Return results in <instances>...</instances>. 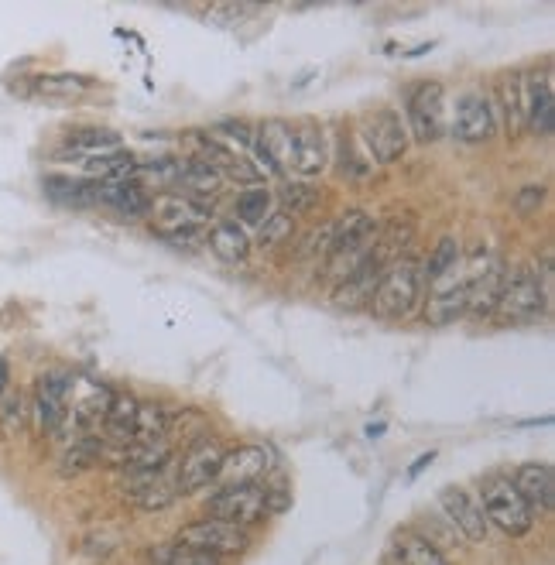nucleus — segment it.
Instances as JSON below:
<instances>
[{
  "label": "nucleus",
  "mask_w": 555,
  "mask_h": 565,
  "mask_svg": "<svg viewBox=\"0 0 555 565\" xmlns=\"http://www.w3.org/2000/svg\"><path fill=\"white\" fill-rule=\"evenodd\" d=\"M326 137L323 127L312 124V120H302V124L292 127V168L302 175V179H312V175L326 172Z\"/></svg>",
  "instance_id": "nucleus-18"
},
{
  "label": "nucleus",
  "mask_w": 555,
  "mask_h": 565,
  "mask_svg": "<svg viewBox=\"0 0 555 565\" xmlns=\"http://www.w3.org/2000/svg\"><path fill=\"white\" fill-rule=\"evenodd\" d=\"M384 429H388V425H384V422H377V425H367V439H377V435H384Z\"/></svg>",
  "instance_id": "nucleus-44"
},
{
  "label": "nucleus",
  "mask_w": 555,
  "mask_h": 565,
  "mask_svg": "<svg viewBox=\"0 0 555 565\" xmlns=\"http://www.w3.org/2000/svg\"><path fill=\"white\" fill-rule=\"evenodd\" d=\"M90 79L83 76H38L35 79V93L42 96H79L90 90Z\"/></svg>",
  "instance_id": "nucleus-39"
},
{
  "label": "nucleus",
  "mask_w": 555,
  "mask_h": 565,
  "mask_svg": "<svg viewBox=\"0 0 555 565\" xmlns=\"http://www.w3.org/2000/svg\"><path fill=\"white\" fill-rule=\"evenodd\" d=\"M148 565H223V559H213V555L192 552V548L182 545H155L148 552Z\"/></svg>",
  "instance_id": "nucleus-35"
},
{
  "label": "nucleus",
  "mask_w": 555,
  "mask_h": 565,
  "mask_svg": "<svg viewBox=\"0 0 555 565\" xmlns=\"http://www.w3.org/2000/svg\"><path fill=\"white\" fill-rule=\"evenodd\" d=\"M319 203H323V196H319L312 185H305V182H285V189H281V213H288L295 220V216H305V213H312Z\"/></svg>",
  "instance_id": "nucleus-36"
},
{
  "label": "nucleus",
  "mask_w": 555,
  "mask_h": 565,
  "mask_svg": "<svg viewBox=\"0 0 555 565\" xmlns=\"http://www.w3.org/2000/svg\"><path fill=\"white\" fill-rule=\"evenodd\" d=\"M268 473H271V452L264 446L247 442V446L223 452L216 483H220V487H244V483H261Z\"/></svg>",
  "instance_id": "nucleus-15"
},
{
  "label": "nucleus",
  "mask_w": 555,
  "mask_h": 565,
  "mask_svg": "<svg viewBox=\"0 0 555 565\" xmlns=\"http://www.w3.org/2000/svg\"><path fill=\"white\" fill-rule=\"evenodd\" d=\"M7 384H11V370H7V363L0 360V398L7 394Z\"/></svg>",
  "instance_id": "nucleus-43"
},
{
  "label": "nucleus",
  "mask_w": 555,
  "mask_h": 565,
  "mask_svg": "<svg viewBox=\"0 0 555 565\" xmlns=\"http://www.w3.org/2000/svg\"><path fill=\"white\" fill-rule=\"evenodd\" d=\"M466 302H470V281H466V257H463L453 271L429 281V295H425V305H422L425 322L436 329L453 326L456 319L466 316Z\"/></svg>",
  "instance_id": "nucleus-6"
},
{
  "label": "nucleus",
  "mask_w": 555,
  "mask_h": 565,
  "mask_svg": "<svg viewBox=\"0 0 555 565\" xmlns=\"http://www.w3.org/2000/svg\"><path fill=\"white\" fill-rule=\"evenodd\" d=\"M209 518L230 521L237 528L261 524L268 514V487L264 483H244V487H220L206 504Z\"/></svg>",
  "instance_id": "nucleus-8"
},
{
  "label": "nucleus",
  "mask_w": 555,
  "mask_h": 565,
  "mask_svg": "<svg viewBox=\"0 0 555 565\" xmlns=\"http://www.w3.org/2000/svg\"><path fill=\"white\" fill-rule=\"evenodd\" d=\"M237 216L247 226H261L271 216V192L268 185H247L237 196Z\"/></svg>",
  "instance_id": "nucleus-33"
},
{
  "label": "nucleus",
  "mask_w": 555,
  "mask_h": 565,
  "mask_svg": "<svg viewBox=\"0 0 555 565\" xmlns=\"http://www.w3.org/2000/svg\"><path fill=\"white\" fill-rule=\"evenodd\" d=\"M254 158L261 161L257 172L285 175L292 168V124L288 120H264L254 131Z\"/></svg>",
  "instance_id": "nucleus-14"
},
{
  "label": "nucleus",
  "mask_w": 555,
  "mask_h": 565,
  "mask_svg": "<svg viewBox=\"0 0 555 565\" xmlns=\"http://www.w3.org/2000/svg\"><path fill=\"white\" fill-rule=\"evenodd\" d=\"M24 425H28V411H24V398L14 391H7L4 398H0V432L7 435V439H14V435L24 432Z\"/></svg>",
  "instance_id": "nucleus-38"
},
{
  "label": "nucleus",
  "mask_w": 555,
  "mask_h": 565,
  "mask_svg": "<svg viewBox=\"0 0 555 565\" xmlns=\"http://www.w3.org/2000/svg\"><path fill=\"white\" fill-rule=\"evenodd\" d=\"M484 518L501 528L508 538H521L532 531L535 511L528 507V500L518 494V487L511 483V476H487L484 480Z\"/></svg>",
  "instance_id": "nucleus-3"
},
{
  "label": "nucleus",
  "mask_w": 555,
  "mask_h": 565,
  "mask_svg": "<svg viewBox=\"0 0 555 565\" xmlns=\"http://www.w3.org/2000/svg\"><path fill=\"white\" fill-rule=\"evenodd\" d=\"M514 487L518 494L528 500L532 511H552L555 504V476L549 463H525L518 473H514Z\"/></svg>",
  "instance_id": "nucleus-22"
},
{
  "label": "nucleus",
  "mask_w": 555,
  "mask_h": 565,
  "mask_svg": "<svg viewBox=\"0 0 555 565\" xmlns=\"http://www.w3.org/2000/svg\"><path fill=\"white\" fill-rule=\"evenodd\" d=\"M175 545L213 555V559H223V555H244L247 548H251V535H247L244 528H237V524L209 518L206 514V518L199 521L182 524L179 535H175Z\"/></svg>",
  "instance_id": "nucleus-4"
},
{
  "label": "nucleus",
  "mask_w": 555,
  "mask_h": 565,
  "mask_svg": "<svg viewBox=\"0 0 555 565\" xmlns=\"http://www.w3.org/2000/svg\"><path fill=\"white\" fill-rule=\"evenodd\" d=\"M542 199H545V189H542V185H528V189H521V192H518L514 206H518L521 213H535V209L542 206Z\"/></svg>",
  "instance_id": "nucleus-41"
},
{
  "label": "nucleus",
  "mask_w": 555,
  "mask_h": 565,
  "mask_svg": "<svg viewBox=\"0 0 555 565\" xmlns=\"http://www.w3.org/2000/svg\"><path fill=\"white\" fill-rule=\"evenodd\" d=\"M432 459H436V452H432V449H429V452H422V456H418L415 463H412V470H408V480H418V476L425 473V466H429Z\"/></svg>",
  "instance_id": "nucleus-42"
},
{
  "label": "nucleus",
  "mask_w": 555,
  "mask_h": 565,
  "mask_svg": "<svg viewBox=\"0 0 555 565\" xmlns=\"http://www.w3.org/2000/svg\"><path fill=\"white\" fill-rule=\"evenodd\" d=\"M381 264L370 257V261L364 264L360 271H353L347 281H340L333 292V302L340 305V309H364V305H370V298H374L377 292V281H381Z\"/></svg>",
  "instance_id": "nucleus-23"
},
{
  "label": "nucleus",
  "mask_w": 555,
  "mask_h": 565,
  "mask_svg": "<svg viewBox=\"0 0 555 565\" xmlns=\"http://www.w3.org/2000/svg\"><path fill=\"white\" fill-rule=\"evenodd\" d=\"M100 459H103V439H96L93 432L76 435V439L66 442V449L59 456V476H79L93 470Z\"/></svg>",
  "instance_id": "nucleus-29"
},
{
  "label": "nucleus",
  "mask_w": 555,
  "mask_h": 565,
  "mask_svg": "<svg viewBox=\"0 0 555 565\" xmlns=\"http://www.w3.org/2000/svg\"><path fill=\"white\" fill-rule=\"evenodd\" d=\"M329 247H333V220L316 226V230L309 233V237L302 240V250L299 254H329Z\"/></svg>",
  "instance_id": "nucleus-40"
},
{
  "label": "nucleus",
  "mask_w": 555,
  "mask_h": 565,
  "mask_svg": "<svg viewBox=\"0 0 555 565\" xmlns=\"http://www.w3.org/2000/svg\"><path fill=\"white\" fill-rule=\"evenodd\" d=\"M69 384L66 370H48L35 384V418L38 429L52 435L55 442H66V408H69Z\"/></svg>",
  "instance_id": "nucleus-10"
},
{
  "label": "nucleus",
  "mask_w": 555,
  "mask_h": 565,
  "mask_svg": "<svg viewBox=\"0 0 555 565\" xmlns=\"http://www.w3.org/2000/svg\"><path fill=\"white\" fill-rule=\"evenodd\" d=\"M449 134L460 144H487L497 134V110L487 93L466 90L456 96L453 120H449Z\"/></svg>",
  "instance_id": "nucleus-9"
},
{
  "label": "nucleus",
  "mask_w": 555,
  "mask_h": 565,
  "mask_svg": "<svg viewBox=\"0 0 555 565\" xmlns=\"http://www.w3.org/2000/svg\"><path fill=\"white\" fill-rule=\"evenodd\" d=\"M388 555H391L394 565H449L446 555H442L429 538L418 535V531H412V528L398 531V535L391 538Z\"/></svg>",
  "instance_id": "nucleus-24"
},
{
  "label": "nucleus",
  "mask_w": 555,
  "mask_h": 565,
  "mask_svg": "<svg viewBox=\"0 0 555 565\" xmlns=\"http://www.w3.org/2000/svg\"><path fill=\"white\" fill-rule=\"evenodd\" d=\"M172 432V411L158 401H138V418H134V439L131 446H155L168 442Z\"/></svg>",
  "instance_id": "nucleus-28"
},
{
  "label": "nucleus",
  "mask_w": 555,
  "mask_h": 565,
  "mask_svg": "<svg viewBox=\"0 0 555 565\" xmlns=\"http://www.w3.org/2000/svg\"><path fill=\"white\" fill-rule=\"evenodd\" d=\"M405 120L408 137L418 144H436L446 134V90L442 83H418L405 100Z\"/></svg>",
  "instance_id": "nucleus-5"
},
{
  "label": "nucleus",
  "mask_w": 555,
  "mask_h": 565,
  "mask_svg": "<svg viewBox=\"0 0 555 565\" xmlns=\"http://www.w3.org/2000/svg\"><path fill=\"white\" fill-rule=\"evenodd\" d=\"M66 148L72 155H79L83 161L103 158V155H117L120 148V137L114 131H103V127H86V131H76L66 137Z\"/></svg>",
  "instance_id": "nucleus-31"
},
{
  "label": "nucleus",
  "mask_w": 555,
  "mask_h": 565,
  "mask_svg": "<svg viewBox=\"0 0 555 565\" xmlns=\"http://www.w3.org/2000/svg\"><path fill=\"white\" fill-rule=\"evenodd\" d=\"M549 292L542 288L538 274L528 264H508L501 271V288H497V316L504 322H535L542 319Z\"/></svg>",
  "instance_id": "nucleus-2"
},
{
  "label": "nucleus",
  "mask_w": 555,
  "mask_h": 565,
  "mask_svg": "<svg viewBox=\"0 0 555 565\" xmlns=\"http://www.w3.org/2000/svg\"><path fill=\"white\" fill-rule=\"evenodd\" d=\"M555 100H552V72H525V131L538 137L552 134Z\"/></svg>",
  "instance_id": "nucleus-17"
},
{
  "label": "nucleus",
  "mask_w": 555,
  "mask_h": 565,
  "mask_svg": "<svg viewBox=\"0 0 555 565\" xmlns=\"http://www.w3.org/2000/svg\"><path fill=\"white\" fill-rule=\"evenodd\" d=\"M501 264L487 247L473 250L466 257V281H470V302H466V316L490 319L497 309V288H501Z\"/></svg>",
  "instance_id": "nucleus-11"
},
{
  "label": "nucleus",
  "mask_w": 555,
  "mask_h": 565,
  "mask_svg": "<svg viewBox=\"0 0 555 565\" xmlns=\"http://www.w3.org/2000/svg\"><path fill=\"white\" fill-rule=\"evenodd\" d=\"M439 507H442V514L449 518V524L460 531L466 542L480 545L487 538V518H484V511H480V504L470 494H466L463 487H446V490H442V494H439Z\"/></svg>",
  "instance_id": "nucleus-16"
},
{
  "label": "nucleus",
  "mask_w": 555,
  "mask_h": 565,
  "mask_svg": "<svg viewBox=\"0 0 555 565\" xmlns=\"http://www.w3.org/2000/svg\"><path fill=\"white\" fill-rule=\"evenodd\" d=\"M42 189H45V196L48 199H55V203H62V206H76V209H83V206H96V182L90 179H69V175H48V179L42 182Z\"/></svg>",
  "instance_id": "nucleus-30"
},
{
  "label": "nucleus",
  "mask_w": 555,
  "mask_h": 565,
  "mask_svg": "<svg viewBox=\"0 0 555 565\" xmlns=\"http://www.w3.org/2000/svg\"><path fill=\"white\" fill-rule=\"evenodd\" d=\"M134 418H138V398L134 394H114L107 405V415H103V439L120 449H131Z\"/></svg>",
  "instance_id": "nucleus-25"
},
{
  "label": "nucleus",
  "mask_w": 555,
  "mask_h": 565,
  "mask_svg": "<svg viewBox=\"0 0 555 565\" xmlns=\"http://www.w3.org/2000/svg\"><path fill=\"white\" fill-rule=\"evenodd\" d=\"M497 100H501L504 127L511 137L525 134V72H508L497 83Z\"/></svg>",
  "instance_id": "nucleus-27"
},
{
  "label": "nucleus",
  "mask_w": 555,
  "mask_h": 565,
  "mask_svg": "<svg viewBox=\"0 0 555 565\" xmlns=\"http://www.w3.org/2000/svg\"><path fill=\"white\" fill-rule=\"evenodd\" d=\"M223 449L216 439L209 435H199L192 439V446L185 449L179 470H175V487L179 494H196V490H206L209 483H216V473H220V463H223Z\"/></svg>",
  "instance_id": "nucleus-13"
},
{
  "label": "nucleus",
  "mask_w": 555,
  "mask_h": 565,
  "mask_svg": "<svg viewBox=\"0 0 555 565\" xmlns=\"http://www.w3.org/2000/svg\"><path fill=\"white\" fill-rule=\"evenodd\" d=\"M377 172V161L367 151V144L360 141V134L343 137V175L350 179H370Z\"/></svg>",
  "instance_id": "nucleus-34"
},
{
  "label": "nucleus",
  "mask_w": 555,
  "mask_h": 565,
  "mask_svg": "<svg viewBox=\"0 0 555 565\" xmlns=\"http://www.w3.org/2000/svg\"><path fill=\"white\" fill-rule=\"evenodd\" d=\"M175 185H182L185 189V196H192L196 203H213L216 196H220V189H223V175H220V168H213L209 165L206 158H185L179 161V182Z\"/></svg>",
  "instance_id": "nucleus-21"
},
{
  "label": "nucleus",
  "mask_w": 555,
  "mask_h": 565,
  "mask_svg": "<svg viewBox=\"0 0 555 565\" xmlns=\"http://www.w3.org/2000/svg\"><path fill=\"white\" fill-rule=\"evenodd\" d=\"M292 230H295V220L278 209V213H271L268 220L257 226V247H261V250H278L288 237H292Z\"/></svg>",
  "instance_id": "nucleus-37"
},
{
  "label": "nucleus",
  "mask_w": 555,
  "mask_h": 565,
  "mask_svg": "<svg viewBox=\"0 0 555 565\" xmlns=\"http://www.w3.org/2000/svg\"><path fill=\"white\" fill-rule=\"evenodd\" d=\"M96 206H107L124 220H141L148 216L151 196L141 182H96Z\"/></svg>",
  "instance_id": "nucleus-19"
},
{
  "label": "nucleus",
  "mask_w": 555,
  "mask_h": 565,
  "mask_svg": "<svg viewBox=\"0 0 555 565\" xmlns=\"http://www.w3.org/2000/svg\"><path fill=\"white\" fill-rule=\"evenodd\" d=\"M127 480H131V487L124 490V497L131 500L134 507H141V511H165V507L175 504V497H179V487H175V480H168V470L127 476Z\"/></svg>",
  "instance_id": "nucleus-20"
},
{
  "label": "nucleus",
  "mask_w": 555,
  "mask_h": 565,
  "mask_svg": "<svg viewBox=\"0 0 555 565\" xmlns=\"http://www.w3.org/2000/svg\"><path fill=\"white\" fill-rule=\"evenodd\" d=\"M206 244L220 261H227V264H244L247 254H251V240H247L244 226L233 223V220H216L209 226Z\"/></svg>",
  "instance_id": "nucleus-26"
},
{
  "label": "nucleus",
  "mask_w": 555,
  "mask_h": 565,
  "mask_svg": "<svg viewBox=\"0 0 555 565\" xmlns=\"http://www.w3.org/2000/svg\"><path fill=\"white\" fill-rule=\"evenodd\" d=\"M148 216L158 237H179V233H192L206 226L213 220V209L206 203H196L185 192H158V196H151Z\"/></svg>",
  "instance_id": "nucleus-7"
},
{
  "label": "nucleus",
  "mask_w": 555,
  "mask_h": 565,
  "mask_svg": "<svg viewBox=\"0 0 555 565\" xmlns=\"http://www.w3.org/2000/svg\"><path fill=\"white\" fill-rule=\"evenodd\" d=\"M463 261V250H460V240L456 237H442L436 247H432L429 261L422 264V285H429V281H436L439 274L453 271L456 264Z\"/></svg>",
  "instance_id": "nucleus-32"
},
{
  "label": "nucleus",
  "mask_w": 555,
  "mask_h": 565,
  "mask_svg": "<svg viewBox=\"0 0 555 565\" xmlns=\"http://www.w3.org/2000/svg\"><path fill=\"white\" fill-rule=\"evenodd\" d=\"M422 264L412 254L394 257L388 268L381 271L377 292L370 298V309L377 319H408L422 302Z\"/></svg>",
  "instance_id": "nucleus-1"
},
{
  "label": "nucleus",
  "mask_w": 555,
  "mask_h": 565,
  "mask_svg": "<svg viewBox=\"0 0 555 565\" xmlns=\"http://www.w3.org/2000/svg\"><path fill=\"white\" fill-rule=\"evenodd\" d=\"M360 141L367 144V151L374 155V161L391 165V161L405 158L412 137H408V127H405V120H401L398 113H394V110H377V113H370L364 124H360Z\"/></svg>",
  "instance_id": "nucleus-12"
}]
</instances>
